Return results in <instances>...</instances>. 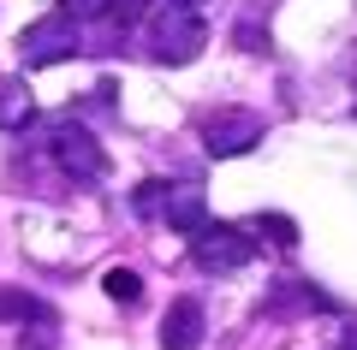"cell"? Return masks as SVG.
Wrapping results in <instances>:
<instances>
[{
	"label": "cell",
	"instance_id": "6da1fadb",
	"mask_svg": "<svg viewBox=\"0 0 357 350\" xmlns=\"http://www.w3.org/2000/svg\"><path fill=\"white\" fill-rule=\"evenodd\" d=\"M203 48H208V24L197 18V6L161 0L149 13V60L155 65H191Z\"/></svg>",
	"mask_w": 357,
	"mask_h": 350
},
{
	"label": "cell",
	"instance_id": "7a4b0ae2",
	"mask_svg": "<svg viewBox=\"0 0 357 350\" xmlns=\"http://www.w3.org/2000/svg\"><path fill=\"white\" fill-rule=\"evenodd\" d=\"M250 255H256L250 225L203 220V225L191 232V262L203 267V273H238V267H250Z\"/></svg>",
	"mask_w": 357,
	"mask_h": 350
},
{
	"label": "cell",
	"instance_id": "3957f363",
	"mask_svg": "<svg viewBox=\"0 0 357 350\" xmlns=\"http://www.w3.org/2000/svg\"><path fill=\"white\" fill-rule=\"evenodd\" d=\"M72 54H84V24L66 18V13H48V18H36V24L18 30V60H24L30 72L60 65V60H72Z\"/></svg>",
	"mask_w": 357,
	"mask_h": 350
},
{
	"label": "cell",
	"instance_id": "277c9868",
	"mask_svg": "<svg viewBox=\"0 0 357 350\" xmlns=\"http://www.w3.org/2000/svg\"><path fill=\"white\" fill-rule=\"evenodd\" d=\"M268 137V119L250 107H220L203 119V149L215 154V161H232V154H250L256 143Z\"/></svg>",
	"mask_w": 357,
	"mask_h": 350
},
{
	"label": "cell",
	"instance_id": "5b68a950",
	"mask_svg": "<svg viewBox=\"0 0 357 350\" xmlns=\"http://www.w3.org/2000/svg\"><path fill=\"white\" fill-rule=\"evenodd\" d=\"M48 149H54V161H60V173H66V178H77V184H96V178L107 173L102 143L89 137L84 125H72V119H66V125L48 137Z\"/></svg>",
	"mask_w": 357,
	"mask_h": 350
},
{
	"label": "cell",
	"instance_id": "8992f818",
	"mask_svg": "<svg viewBox=\"0 0 357 350\" xmlns=\"http://www.w3.org/2000/svg\"><path fill=\"white\" fill-rule=\"evenodd\" d=\"M203 333H208V315H203L197 297H178L173 309L161 315V350H197Z\"/></svg>",
	"mask_w": 357,
	"mask_h": 350
},
{
	"label": "cell",
	"instance_id": "52a82bcc",
	"mask_svg": "<svg viewBox=\"0 0 357 350\" xmlns=\"http://www.w3.org/2000/svg\"><path fill=\"white\" fill-rule=\"evenodd\" d=\"M155 220H161V225H173V232H185V238H191L197 225L208 220V202H203V190H197V184H173V190H167V202H161V214H155Z\"/></svg>",
	"mask_w": 357,
	"mask_h": 350
},
{
	"label": "cell",
	"instance_id": "ba28073f",
	"mask_svg": "<svg viewBox=\"0 0 357 350\" xmlns=\"http://www.w3.org/2000/svg\"><path fill=\"white\" fill-rule=\"evenodd\" d=\"M30 119H36V95H30V83L6 77V83H0V131H30Z\"/></svg>",
	"mask_w": 357,
	"mask_h": 350
},
{
	"label": "cell",
	"instance_id": "9c48e42d",
	"mask_svg": "<svg viewBox=\"0 0 357 350\" xmlns=\"http://www.w3.org/2000/svg\"><path fill=\"white\" fill-rule=\"evenodd\" d=\"M262 309H268V315H292V309H333V303L321 297L316 285H304V279H286V285L274 291V297H268Z\"/></svg>",
	"mask_w": 357,
	"mask_h": 350
},
{
	"label": "cell",
	"instance_id": "30bf717a",
	"mask_svg": "<svg viewBox=\"0 0 357 350\" xmlns=\"http://www.w3.org/2000/svg\"><path fill=\"white\" fill-rule=\"evenodd\" d=\"M102 291H107L114 303H126V309H131V303L143 297V273H137V267H107V273H102Z\"/></svg>",
	"mask_w": 357,
	"mask_h": 350
},
{
	"label": "cell",
	"instance_id": "8fae6325",
	"mask_svg": "<svg viewBox=\"0 0 357 350\" xmlns=\"http://www.w3.org/2000/svg\"><path fill=\"white\" fill-rule=\"evenodd\" d=\"M0 321H48V309L24 291H0Z\"/></svg>",
	"mask_w": 357,
	"mask_h": 350
},
{
	"label": "cell",
	"instance_id": "7c38bea8",
	"mask_svg": "<svg viewBox=\"0 0 357 350\" xmlns=\"http://www.w3.org/2000/svg\"><path fill=\"white\" fill-rule=\"evenodd\" d=\"M250 232H268V238L280 244V250H292V244H298V225L286 220V214H256V220H250Z\"/></svg>",
	"mask_w": 357,
	"mask_h": 350
},
{
	"label": "cell",
	"instance_id": "4fadbf2b",
	"mask_svg": "<svg viewBox=\"0 0 357 350\" xmlns=\"http://www.w3.org/2000/svg\"><path fill=\"white\" fill-rule=\"evenodd\" d=\"M60 13L77 18V24H102V18L114 13V0H60Z\"/></svg>",
	"mask_w": 357,
	"mask_h": 350
},
{
	"label": "cell",
	"instance_id": "5bb4252c",
	"mask_svg": "<svg viewBox=\"0 0 357 350\" xmlns=\"http://www.w3.org/2000/svg\"><path fill=\"white\" fill-rule=\"evenodd\" d=\"M167 190H173V184L149 178V184H137V190H131V208H137V214H149V220H155V214H161V202H167Z\"/></svg>",
	"mask_w": 357,
	"mask_h": 350
},
{
	"label": "cell",
	"instance_id": "9a60e30c",
	"mask_svg": "<svg viewBox=\"0 0 357 350\" xmlns=\"http://www.w3.org/2000/svg\"><path fill=\"white\" fill-rule=\"evenodd\" d=\"M155 6H161V0H114V13H107V24H114V30H131V24H137L143 13H155Z\"/></svg>",
	"mask_w": 357,
	"mask_h": 350
},
{
	"label": "cell",
	"instance_id": "2e32d148",
	"mask_svg": "<svg viewBox=\"0 0 357 350\" xmlns=\"http://www.w3.org/2000/svg\"><path fill=\"white\" fill-rule=\"evenodd\" d=\"M232 36H238V48H244V54H268V30L256 24V13H244V18H238V30H232Z\"/></svg>",
	"mask_w": 357,
	"mask_h": 350
},
{
	"label": "cell",
	"instance_id": "e0dca14e",
	"mask_svg": "<svg viewBox=\"0 0 357 350\" xmlns=\"http://www.w3.org/2000/svg\"><path fill=\"white\" fill-rule=\"evenodd\" d=\"M340 350H357V333H345V338H340Z\"/></svg>",
	"mask_w": 357,
	"mask_h": 350
},
{
	"label": "cell",
	"instance_id": "ac0fdd59",
	"mask_svg": "<svg viewBox=\"0 0 357 350\" xmlns=\"http://www.w3.org/2000/svg\"><path fill=\"white\" fill-rule=\"evenodd\" d=\"M178 6H203V0H178Z\"/></svg>",
	"mask_w": 357,
	"mask_h": 350
}]
</instances>
